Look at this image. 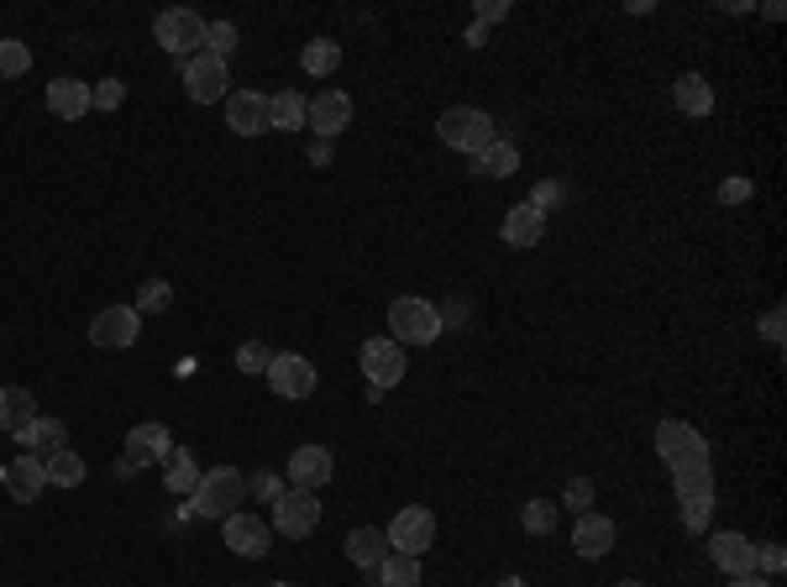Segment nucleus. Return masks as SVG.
I'll return each instance as SVG.
<instances>
[{
	"label": "nucleus",
	"mask_w": 787,
	"mask_h": 587,
	"mask_svg": "<svg viewBox=\"0 0 787 587\" xmlns=\"http://www.w3.org/2000/svg\"><path fill=\"white\" fill-rule=\"evenodd\" d=\"M441 336V310L421 294H399L389 304V341L399 347H430Z\"/></svg>",
	"instance_id": "f257e3e1"
},
{
	"label": "nucleus",
	"mask_w": 787,
	"mask_h": 587,
	"mask_svg": "<svg viewBox=\"0 0 787 587\" xmlns=\"http://www.w3.org/2000/svg\"><path fill=\"white\" fill-rule=\"evenodd\" d=\"M189 514H200V520H232L237 514V503L247 499V477L237 467H215V472H200V483H195V494H189Z\"/></svg>",
	"instance_id": "f03ea898"
},
{
	"label": "nucleus",
	"mask_w": 787,
	"mask_h": 587,
	"mask_svg": "<svg viewBox=\"0 0 787 587\" xmlns=\"http://www.w3.org/2000/svg\"><path fill=\"white\" fill-rule=\"evenodd\" d=\"M436 132H441V142L457 147V152H467V158H478V152L499 137V132H494V116L478 111V105H452V111H441Z\"/></svg>",
	"instance_id": "7ed1b4c3"
},
{
	"label": "nucleus",
	"mask_w": 787,
	"mask_h": 587,
	"mask_svg": "<svg viewBox=\"0 0 787 587\" xmlns=\"http://www.w3.org/2000/svg\"><path fill=\"white\" fill-rule=\"evenodd\" d=\"M205 16L200 11H189V5H179V11H163L158 16V27H152V37H158V48L168 53V59H195L200 48H205Z\"/></svg>",
	"instance_id": "20e7f679"
},
{
	"label": "nucleus",
	"mask_w": 787,
	"mask_h": 587,
	"mask_svg": "<svg viewBox=\"0 0 787 587\" xmlns=\"http://www.w3.org/2000/svg\"><path fill=\"white\" fill-rule=\"evenodd\" d=\"M657 457H662L666 467H698V462H709V440L698 436L688 420H662L657 425Z\"/></svg>",
	"instance_id": "39448f33"
},
{
	"label": "nucleus",
	"mask_w": 787,
	"mask_h": 587,
	"mask_svg": "<svg viewBox=\"0 0 787 587\" xmlns=\"http://www.w3.org/2000/svg\"><path fill=\"white\" fill-rule=\"evenodd\" d=\"M384 540H389L399 557H425L430 540H436V514H430L425 503H410V509L393 514V525L384 529Z\"/></svg>",
	"instance_id": "423d86ee"
},
{
	"label": "nucleus",
	"mask_w": 787,
	"mask_h": 587,
	"mask_svg": "<svg viewBox=\"0 0 787 587\" xmlns=\"http://www.w3.org/2000/svg\"><path fill=\"white\" fill-rule=\"evenodd\" d=\"M184 89H189L195 105H215V100L232 95V68L221 59H211V53H195V59L184 63Z\"/></svg>",
	"instance_id": "0eeeda50"
},
{
	"label": "nucleus",
	"mask_w": 787,
	"mask_h": 587,
	"mask_svg": "<svg viewBox=\"0 0 787 587\" xmlns=\"http://www.w3.org/2000/svg\"><path fill=\"white\" fill-rule=\"evenodd\" d=\"M358 357H363V378L373 383V394H389L393 383L404 378V347L389 336H367Z\"/></svg>",
	"instance_id": "6e6552de"
},
{
	"label": "nucleus",
	"mask_w": 787,
	"mask_h": 587,
	"mask_svg": "<svg viewBox=\"0 0 787 587\" xmlns=\"http://www.w3.org/2000/svg\"><path fill=\"white\" fill-rule=\"evenodd\" d=\"M273 525L284 529V535H295V540L315 535V525H321V499H315L310 488H284V494L273 499Z\"/></svg>",
	"instance_id": "1a4fd4ad"
},
{
	"label": "nucleus",
	"mask_w": 787,
	"mask_h": 587,
	"mask_svg": "<svg viewBox=\"0 0 787 587\" xmlns=\"http://www.w3.org/2000/svg\"><path fill=\"white\" fill-rule=\"evenodd\" d=\"M268 388L278 394V399H310L315 394V362L310 357H295V352H284V357H273L268 362Z\"/></svg>",
	"instance_id": "9d476101"
},
{
	"label": "nucleus",
	"mask_w": 787,
	"mask_h": 587,
	"mask_svg": "<svg viewBox=\"0 0 787 587\" xmlns=\"http://www.w3.org/2000/svg\"><path fill=\"white\" fill-rule=\"evenodd\" d=\"M168 451H174V440H168V425H158V420H148V425H137V430L126 436L122 477H132V472L152 467V462H163Z\"/></svg>",
	"instance_id": "9b49d317"
},
{
	"label": "nucleus",
	"mask_w": 787,
	"mask_h": 587,
	"mask_svg": "<svg viewBox=\"0 0 787 587\" xmlns=\"http://www.w3.org/2000/svg\"><path fill=\"white\" fill-rule=\"evenodd\" d=\"M137 330H142V315H137L132 304H105L90 321V341L105 347V352H116V347H132V341H137Z\"/></svg>",
	"instance_id": "f8f14e48"
},
{
	"label": "nucleus",
	"mask_w": 787,
	"mask_h": 587,
	"mask_svg": "<svg viewBox=\"0 0 787 587\" xmlns=\"http://www.w3.org/2000/svg\"><path fill=\"white\" fill-rule=\"evenodd\" d=\"M226 126H232L237 137H263V132H273L268 126V95H258V89H232V95H226Z\"/></svg>",
	"instance_id": "ddd939ff"
},
{
	"label": "nucleus",
	"mask_w": 787,
	"mask_h": 587,
	"mask_svg": "<svg viewBox=\"0 0 787 587\" xmlns=\"http://www.w3.org/2000/svg\"><path fill=\"white\" fill-rule=\"evenodd\" d=\"M709 557H714V566L729 572V577H751V572H757V546H751L740 529H720V535L709 540Z\"/></svg>",
	"instance_id": "4468645a"
},
{
	"label": "nucleus",
	"mask_w": 787,
	"mask_h": 587,
	"mask_svg": "<svg viewBox=\"0 0 787 587\" xmlns=\"http://www.w3.org/2000/svg\"><path fill=\"white\" fill-rule=\"evenodd\" d=\"M304 126H315L321 137H336V132H347V126H352V100H347L341 89H321V95L304 105Z\"/></svg>",
	"instance_id": "2eb2a0df"
},
{
	"label": "nucleus",
	"mask_w": 787,
	"mask_h": 587,
	"mask_svg": "<svg viewBox=\"0 0 787 587\" xmlns=\"http://www.w3.org/2000/svg\"><path fill=\"white\" fill-rule=\"evenodd\" d=\"M289 477H295V488H326L336 477V457L326 451V446H300L295 457H289Z\"/></svg>",
	"instance_id": "dca6fc26"
},
{
	"label": "nucleus",
	"mask_w": 787,
	"mask_h": 587,
	"mask_svg": "<svg viewBox=\"0 0 787 587\" xmlns=\"http://www.w3.org/2000/svg\"><path fill=\"white\" fill-rule=\"evenodd\" d=\"M226 525V546L237 551V557H268V525L258 520V514H247V509H237L232 520H221Z\"/></svg>",
	"instance_id": "f3484780"
},
{
	"label": "nucleus",
	"mask_w": 787,
	"mask_h": 587,
	"mask_svg": "<svg viewBox=\"0 0 787 587\" xmlns=\"http://www.w3.org/2000/svg\"><path fill=\"white\" fill-rule=\"evenodd\" d=\"M0 483H5V494H11L16 503H37V499H42V488H48L42 457H16L11 467L0 472Z\"/></svg>",
	"instance_id": "a211bd4d"
},
{
	"label": "nucleus",
	"mask_w": 787,
	"mask_h": 587,
	"mask_svg": "<svg viewBox=\"0 0 787 587\" xmlns=\"http://www.w3.org/2000/svg\"><path fill=\"white\" fill-rule=\"evenodd\" d=\"M573 551L583 561H599L614 551V520H604V514H583L573 529Z\"/></svg>",
	"instance_id": "6ab92c4d"
},
{
	"label": "nucleus",
	"mask_w": 787,
	"mask_h": 587,
	"mask_svg": "<svg viewBox=\"0 0 787 587\" xmlns=\"http://www.w3.org/2000/svg\"><path fill=\"white\" fill-rule=\"evenodd\" d=\"M541 236H546V215H541L536 205L504 210V247H520V252H530Z\"/></svg>",
	"instance_id": "aec40b11"
},
{
	"label": "nucleus",
	"mask_w": 787,
	"mask_h": 587,
	"mask_svg": "<svg viewBox=\"0 0 787 587\" xmlns=\"http://www.w3.org/2000/svg\"><path fill=\"white\" fill-rule=\"evenodd\" d=\"M48 111L59 121H79L90 111V85H85V79H68V74L53 79V85H48Z\"/></svg>",
	"instance_id": "412c9836"
},
{
	"label": "nucleus",
	"mask_w": 787,
	"mask_h": 587,
	"mask_svg": "<svg viewBox=\"0 0 787 587\" xmlns=\"http://www.w3.org/2000/svg\"><path fill=\"white\" fill-rule=\"evenodd\" d=\"M672 105H677L683 116H709V111H714V85H709L703 74H683V79L672 85Z\"/></svg>",
	"instance_id": "4be33fe9"
},
{
	"label": "nucleus",
	"mask_w": 787,
	"mask_h": 587,
	"mask_svg": "<svg viewBox=\"0 0 787 587\" xmlns=\"http://www.w3.org/2000/svg\"><path fill=\"white\" fill-rule=\"evenodd\" d=\"M347 557L358 561L363 572H373V566H384V557H389V540H384V529L358 525L352 535H347Z\"/></svg>",
	"instance_id": "5701e85b"
},
{
	"label": "nucleus",
	"mask_w": 787,
	"mask_h": 587,
	"mask_svg": "<svg viewBox=\"0 0 787 587\" xmlns=\"http://www.w3.org/2000/svg\"><path fill=\"white\" fill-rule=\"evenodd\" d=\"M32 420H37V404H32L27 388H0V430L16 436V430H27Z\"/></svg>",
	"instance_id": "b1692460"
},
{
	"label": "nucleus",
	"mask_w": 787,
	"mask_h": 587,
	"mask_svg": "<svg viewBox=\"0 0 787 587\" xmlns=\"http://www.w3.org/2000/svg\"><path fill=\"white\" fill-rule=\"evenodd\" d=\"M473 163H478V174H484V178H510L520 168V147L504 142V137H494V142H488Z\"/></svg>",
	"instance_id": "393cba45"
},
{
	"label": "nucleus",
	"mask_w": 787,
	"mask_h": 587,
	"mask_svg": "<svg viewBox=\"0 0 787 587\" xmlns=\"http://www.w3.org/2000/svg\"><path fill=\"white\" fill-rule=\"evenodd\" d=\"M163 477H168V494H195V483H200V462H195V451L174 446V451L163 457Z\"/></svg>",
	"instance_id": "a878e982"
},
{
	"label": "nucleus",
	"mask_w": 787,
	"mask_h": 587,
	"mask_svg": "<svg viewBox=\"0 0 787 587\" xmlns=\"http://www.w3.org/2000/svg\"><path fill=\"white\" fill-rule=\"evenodd\" d=\"M42 472H48L53 488H79V483H85V457L63 446V451H53V457H42Z\"/></svg>",
	"instance_id": "bb28decb"
},
{
	"label": "nucleus",
	"mask_w": 787,
	"mask_h": 587,
	"mask_svg": "<svg viewBox=\"0 0 787 587\" xmlns=\"http://www.w3.org/2000/svg\"><path fill=\"white\" fill-rule=\"evenodd\" d=\"M300 63H304V74H310V79H326V74H336V68H341V42H332V37H315V42H304Z\"/></svg>",
	"instance_id": "cd10ccee"
},
{
	"label": "nucleus",
	"mask_w": 787,
	"mask_h": 587,
	"mask_svg": "<svg viewBox=\"0 0 787 587\" xmlns=\"http://www.w3.org/2000/svg\"><path fill=\"white\" fill-rule=\"evenodd\" d=\"M268 126L273 132H295V126H304V100L295 95V89L268 95Z\"/></svg>",
	"instance_id": "c85d7f7f"
},
{
	"label": "nucleus",
	"mask_w": 787,
	"mask_h": 587,
	"mask_svg": "<svg viewBox=\"0 0 787 587\" xmlns=\"http://www.w3.org/2000/svg\"><path fill=\"white\" fill-rule=\"evenodd\" d=\"M672 488H677V499H714V467H709V462L677 467L672 472Z\"/></svg>",
	"instance_id": "c756f323"
},
{
	"label": "nucleus",
	"mask_w": 787,
	"mask_h": 587,
	"mask_svg": "<svg viewBox=\"0 0 787 587\" xmlns=\"http://www.w3.org/2000/svg\"><path fill=\"white\" fill-rule=\"evenodd\" d=\"M378 587H421V557H399L389 551L378 566Z\"/></svg>",
	"instance_id": "7c9ffc66"
},
{
	"label": "nucleus",
	"mask_w": 787,
	"mask_h": 587,
	"mask_svg": "<svg viewBox=\"0 0 787 587\" xmlns=\"http://www.w3.org/2000/svg\"><path fill=\"white\" fill-rule=\"evenodd\" d=\"M16 440H22V446H42V451L53 457V451L68 446V430H63V420H32L27 430H16Z\"/></svg>",
	"instance_id": "2f4dec72"
},
{
	"label": "nucleus",
	"mask_w": 787,
	"mask_h": 587,
	"mask_svg": "<svg viewBox=\"0 0 787 587\" xmlns=\"http://www.w3.org/2000/svg\"><path fill=\"white\" fill-rule=\"evenodd\" d=\"M32 68V48L16 37H0V79H22Z\"/></svg>",
	"instance_id": "473e14b6"
},
{
	"label": "nucleus",
	"mask_w": 787,
	"mask_h": 587,
	"mask_svg": "<svg viewBox=\"0 0 787 587\" xmlns=\"http://www.w3.org/2000/svg\"><path fill=\"white\" fill-rule=\"evenodd\" d=\"M168 304H174V289H168L163 278H148V284L137 289V304H132V310H137V315H163Z\"/></svg>",
	"instance_id": "72a5a7b5"
},
{
	"label": "nucleus",
	"mask_w": 787,
	"mask_h": 587,
	"mask_svg": "<svg viewBox=\"0 0 787 587\" xmlns=\"http://www.w3.org/2000/svg\"><path fill=\"white\" fill-rule=\"evenodd\" d=\"M520 525L530 529V535H551V525H557V503L530 499L525 509H520Z\"/></svg>",
	"instance_id": "f704fd0d"
},
{
	"label": "nucleus",
	"mask_w": 787,
	"mask_h": 587,
	"mask_svg": "<svg viewBox=\"0 0 787 587\" xmlns=\"http://www.w3.org/2000/svg\"><path fill=\"white\" fill-rule=\"evenodd\" d=\"M205 53H211V59H232V53H237V27H232V22H215L211 32H205Z\"/></svg>",
	"instance_id": "c9c22d12"
},
{
	"label": "nucleus",
	"mask_w": 787,
	"mask_h": 587,
	"mask_svg": "<svg viewBox=\"0 0 787 587\" xmlns=\"http://www.w3.org/2000/svg\"><path fill=\"white\" fill-rule=\"evenodd\" d=\"M126 100V85L122 79H100V85L90 89V111H116Z\"/></svg>",
	"instance_id": "e433bc0d"
},
{
	"label": "nucleus",
	"mask_w": 787,
	"mask_h": 587,
	"mask_svg": "<svg viewBox=\"0 0 787 587\" xmlns=\"http://www.w3.org/2000/svg\"><path fill=\"white\" fill-rule=\"evenodd\" d=\"M268 362H273V352L263 341H242V347H237V367H242V373H268Z\"/></svg>",
	"instance_id": "4c0bfd02"
},
{
	"label": "nucleus",
	"mask_w": 787,
	"mask_h": 587,
	"mask_svg": "<svg viewBox=\"0 0 787 587\" xmlns=\"http://www.w3.org/2000/svg\"><path fill=\"white\" fill-rule=\"evenodd\" d=\"M709 514H714V499H683V525L694 529V535L709 525Z\"/></svg>",
	"instance_id": "58836bf2"
},
{
	"label": "nucleus",
	"mask_w": 787,
	"mask_h": 587,
	"mask_svg": "<svg viewBox=\"0 0 787 587\" xmlns=\"http://www.w3.org/2000/svg\"><path fill=\"white\" fill-rule=\"evenodd\" d=\"M757 189H751V178H725L720 184V205H746Z\"/></svg>",
	"instance_id": "ea45409f"
},
{
	"label": "nucleus",
	"mask_w": 787,
	"mask_h": 587,
	"mask_svg": "<svg viewBox=\"0 0 787 587\" xmlns=\"http://www.w3.org/2000/svg\"><path fill=\"white\" fill-rule=\"evenodd\" d=\"M588 503H594V483H588V477H573V483H567V509L588 514Z\"/></svg>",
	"instance_id": "a19ab883"
},
{
	"label": "nucleus",
	"mask_w": 787,
	"mask_h": 587,
	"mask_svg": "<svg viewBox=\"0 0 787 587\" xmlns=\"http://www.w3.org/2000/svg\"><path fill=\"white\" fill-rule=\"evenodd\" d=\"M278 494H284V483H278L273 472H258V477H252V499L273 503V499H278Z\"/></svg>",
	"instance_id": "79ce46f5"
},
{
	"label": "nucleus",
	"mask_w": 787,
	"mask_h": 587,
	"mask_svg": "<svg viewBox=\"0 0 787 587\" xmlns=\"http://www.w3.org/2000/svg\"><path fill=\"white\" fill-rule=\"evenodd\" d=\"M757 561H761V566H766V572H772V577H777V572H783V566H787V551H783V546H777V540H772V546H757Z\"/></svg>",
	"instance_id": "37998d69"
},
{
	"label": "nucleus",
	"mask_w": 787,
	"mask_h": 587,
	"mask_svg": "<svg viewBox=\"0 0 787 587\" xmlns=\"http://www.w3.org/2000/svg\"><path fill=\"white\" fill-rule=\"evenodd\" d=\"M783 325H787L783 310H766V315H761V336H766L772 347H783Z\"/></svg>",
	"instance_id": "c03bdc74"
},
{
	"label": "nucleus",
	"mask_w": 787,
	"mask_h": 587,
	"mask_svg": "<svg viewBox=\"0 0 787 587\" xmlns=\"http://www.w3.org/2000/svg\"><path fill=\"white\" fill-rule=\"evenodd\" d=\"M525 205H536L546 215V210L557 205V184H541V189H536V200H525Z\"/></svg>",
	"instance_id": "a18cd8bd"
},
{
	"label": "nucleus",
	"mask_w": 787,
	"mask_h": 587,
	"mask_svg": "<svg viewBox=\"0 0 787 587\" xmlns=\"http://www.w3.org/2000/svg\"><path fill=\"white\" fill-rule=\"evenodd\" d=\"M499 16H510V5H499V0H484V5H478V22H499Z\"/></svg>",
	"instance_id": "49530a36"
},
{
	"label": "nucleus",
	"mask_w": 787,
	"mask_h": 587,
	"mask_svg": "<svg viewBox=\"0 0 787 587\" xmlns=\"http://www.w3.org/2000/svg\"><path fill=\"white\" fill-rule=\"evenodd\" d=\"M729 587H772V583H766V577H757V572H751V577H735V583H729Z\"/></svg>",
	"instance_id": "de8ad7c7"
},
{
	"label": "nucleus",
	"mask_w": 787,
	"mask_h": 587,
	"mask_svg": "<svg viewBox=\"0 0 787 587\" xmlns=\"http://www.w3.org/2000/svg\"><path fill=\"white\" fill-rule=\"evenodd\" d=\"M494 587H525V583H520V577H504V583H494Z\"/></svg>",
	"instance_id": "09e8293b"
},
{
	"label": "nucleus",
	"mask_w": 787,
	"mask_h": 587,
	"mask_svg": "<svg viewBox=\"0 0 787 587\" xmlns=\"http://www.w3.org/2000/svg\"><path fill=\"white\" fill-rule=\"evenodd\" d=\"M614 587H646V583H630V577H625V583H614Z\"/></svg>",
	"instance_id": "8fccbe9b"
},
{
	"label": "nucleus",
	"mask_w": 787,
	"mask_h": 587,
	"mask_svg": "<svg viewBox=\"0 0 787 587\" xmlns=\"http://www.w3.org/2000/svg\"><path fill=\"white\" fill-rule=\"evenodd\" d=\"M268 587H295V583H268Z\"/></svg>",
	"instance_id": "3c124183"
}]
</instances>
